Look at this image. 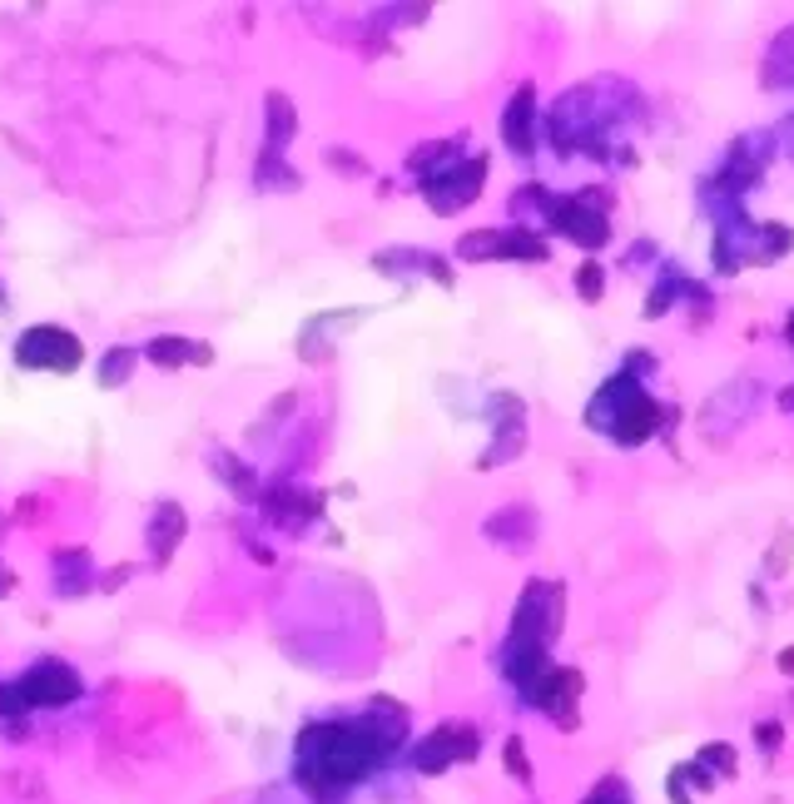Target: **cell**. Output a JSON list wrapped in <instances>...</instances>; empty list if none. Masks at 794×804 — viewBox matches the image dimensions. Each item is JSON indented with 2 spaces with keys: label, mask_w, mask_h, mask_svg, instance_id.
I'll list each match as a JSON object with an SVG mask.
<instances>
[{
  "label": "cell",
  "mask_w": 794,
  "mask_h": 804,
  "mask_svg": "<svg viewBox=\"0 0 794 804\" xmlns=\"http://www.w3.org/2000/svg\"><path fill=\"white\" fill-rule=\"evenodd\" d=\"M393 745L397 735L378 725V715H363V720H348V725H308L303 740H298V775L308 785H353Z\"/></svg>",
  "instance_id": "obj_1"
},
{
  "label": "cell",
  "mask_w": 794,
  "mask_h": 804,
  "mask_svg": "<svg viewBox=\"0 0 794 804\" xmlns=\"http://www.w3.org/2000/svg\"><path fill=\"white\" fill-rule=\"evenodd\" d=\"M586 422H591V427H606L621 447H641V442L661 427V407L636 388V378L621 373V378H611V383L591 398Z\"/></svg>",
  "instance_id": "obj_2"
},
{
  "label": "cell",
  "mask_w": 794,
  "mask_h": 804,
  "mask_svg": "<svg viewBox=\"0 0 794 804\" xmlns=\"http://www.w3.org/2000/svg\"><path fill=\"white\" fill-rule=\"evenodd\" d=\"M80 695V675L60 661H40L30 675H20L15 685L0 690V715L15 710H35V705H70Z\"/></svg>",
  "instance_id": "obj_3"
},
{
  "label": "cell",
  "mask_w": 794,
  "mask_h": 804,
  "mask_svg": "<svg viewBox=\"0 0 794 804\" xmlns=\"http://www.w3.org/2000/svg\"><path fill=\"white\" fill-rule=\"evenodd\" d=\"M15 363L30 368V373H75L85 363V348L70 328H55V323H40V328H25L20 343H15Z\"/></svg>",
  "instance_id": "obj_4"
},
{
  "label": "cell",
  "mask_w": 794,
  "mask_h": 804,
  "mask_svg": "<svg viewBox=\"0 0 794 804\" xmlns=\"http://www.w3.org/2000/svg\"><path fill=\"white\" fill-rule=\"evenodd\" d=\"M561 631V586L556 581H531L517 601V621H512V641H531V646H551V636Z\"/></svg>",
  "instance_id": "obj_5"
},
{
  "label": "cell",
  "mask_w": 794,
  "mask_h": 804,
  "mask_svg": "<svg viewBox=\"0 0 794 804\" xmlns=\"http://www.w3.org/2000/svg\"><path fill=\"white\" fill-rule=\"evenodd\" d=\"M482 179H487V159L477 154V159H467V164H452V169H442V174H427L422 189H427V204H432L437 214H457L462 204H472V199L482 194Z\"/></svg>",
  "instance_id": "obj_6"
},
{
  "label": "cell",
  "mask_w": 794,
  "mask_h": 804,
  "mask_svg": "<svg viewBox=\"0 0 794 804\" xmlns=\"http://www.w3.org/2000/svg\"><path fill=\"white\" fill-rule=\"evenodd\" d=\"M477 750H482V735H477L472 725H462V720H447V725H437V730L417 745V770H422V775H442L447 765L472 760Z\"/></svg>",
  "instance_id": "obj_7"
},
{
  "label": "cell",
  "mask_w": 794,
  "mask_h": 804,
  "mask_svg": "<svg viewBox=\"0 0 794 804\" xmlns=\"http://www.w3.org/2000/svg\"><path fill=\"white\" fill-rule=\"evenodd\" d=\"M536 199H541L546 219H551L566 239H576L581 249H601V244L611 239V224H606L596 209H586L581 199H551V194H541V189H536Z\"/></svg>",
  "instance_id": "obj_8"
},
{
  "label": "cell",
  "mask_w": 794,
  "mask_h": 804,
  "mask_svg": "<svg viewBox=\"0 0 794 804\" xmlns=\"http://www.w3.org/2000/svg\"><path fill=\"white\" fill-rule=\"evenodd\" d=\"M755 378H735V383H725L715 398L705 402V412H700V432L705 437H730L745 417H750V407H755Z\"/></svg>",
  "instance_id": "obj_9"
},
{
  "label": "cell",
  "mask_w": 794,
  "mask_h": 804,
  "mask_svg": "<svg viewBox=\"0 0 794 804\" xmlns=\"http://www.w3.org/2000/svg\"><path fill=\"white\" fill-rule=\"evenodd\" d=\"M581 690H586V680H581V670H546V680L536 685V705L556 720V725H576V700H581Z\"/></svg>",
  "instance_id": "obj_10"
},
{
  "label": "cell",
  "mask_w": 794,
  "mask_h": 804,
  "mask_svg": "<svg viewBox=\"0 0 794 804\" xmlns=\"http://www.w3.org/2000/svg\"><path fill=\"white\" fill-rule=\"evenodd\" d=\"M531 115H536V90L531 85H522L517 95H512V105H507V115H502V139L517 149V154H531Z\"/></svg>",
  "instance_id": "obj_11"
},
{
  "label": "cell",
  "mask_w": 794,
  "mask_h": 804,
  "mask_svg": "<svg viewBox=\"0 0 794 804\" xmlns=\"http://www.w3.org/2000/svg\"><path fill=\"white\" fill-rule=\"evenodd\" d=\"M144 358L159 363V368H184V363H209V348H204V343H189V338H179V333H164V338H154V343L144 348Z\"/></svg>",
  "instance_id": "obj_12"
},
{
  "label": "cell",
  "mask_w": 794,
  "mask_h": 804,
  "mask_svg": "<svg viewBox=\"0 0 794 804\" xmlns=\"http://www.w3.org/2000/svg\"><path fill=\"white\" fill-rule=\"evenodd\" d=\"M184 527H189V522H184V507H179V502H159V507H154V527H149V536H154V561H159V566L174 556Z\"/></svg>",
  "instance_id": "obj_13"
},
{
  "label": "cell",
  "mask_w": 794,
  "mask_h": 804,
  "mask_svg": "<svg viewBox=\"0 0 794 804\" xmlns=\"http://www.w3.org/2000/svg\"><path fill=\"white\" fill-rule=\"evenodd\" d=\"M765 85H794V25L775 35L770 60H765Z\"/></svg>",
  "instance_id": "obj_14"
},
{
  "label": "cell",
  "mask_w": 794,
  "mask_h": 804,
  "mask_svg": "<svg viewBox=\"0 0 794 804\" xmlns=\"http://www.w3.org/2000/svg\"><path fill=\"white\" fill-rule=\"evenodd\" d=\"M457 259H472V264H492V259H502V229L462 234V239H457Z\"/></svg>",
  "instance_id": "obj_15"
},
{
  "label": "cell",
  "mask_w": 794,
  "mask_h": 804,
  "mask_svg": "<svg viewBox=\"0 0 794 804\" xmlns=\"http://www.w3.org/2000/svg\"><path fill=\"white\" fill-rule=\"evenodd\" d=\"M268 120H273V149H283L288 134H293V105H288V95H268Z\"/></svg>",
  "instance_id": "obj_16"
},
{
  "label": "cell",
  "mask_w": 794,
  "mask_h": 804,
  "mask_svg": "<svg viewBox=\"0 0 794 804\" xmlns=\"http://www.w3.org/2000/svg\"><path fill=\"white\" fill-rule=\"evenodd\" d=\"M130 368H134V353L130 348H115V353L100 363V383H105V388H120V383L130 378Z\"/></svg>",
  "instance_id": "obj_17"
},
{
  "label": "cell",
  "mask_w": 794,
  "mask_h": 804,
  "mask_svg": "<svg viewBox=\"0 0 794 804\" xmlns=\"http://www.w3.org/2000/svg\"><path fill=\"white\" fill-rule=\"evenodd\" d=\"M576 293H581L586 303H596V298L606 293V273H601V264H596V259H586V264L576 268Z\"/></svg>",
  "instance_id": "obj_18"
},
{
  "label": "cell",
  "mask_w": 794,
  "mask_h": 804,
  "mask_svg": "<svg viewBox=\"0 0 794 804\" xmlns=\"http://www.w3.org/2000/svg\"><path fill=\"white\" fill-rule=\"evenodd\" d=\"M586 804H631V795H626V785H621L616 775H606V780L591 790V800Z\"/></svg>",
  "instance_id": "obj_19"
},
{
  "label": "cell",
  "mask_w": 794,
  "mask_h": 804,
  "mask_svg": "<svg viewBox=\"0 0 794 804\" xmlns=\"http://www.w3.org/2000/svg\"><path fill=\"white\" fill-rule=\"evenodd\" d=\"M507 770H512V775H517V780H522V785H531V765H527V750H522V740H517V735H512V740H507Z\"/></svg>",
  "instance_id": "obj_20"
},
{
  "label": "cell",
  "mask_w": 794,
  "mask_h": 804,
  "mask_svg": "<svg viewBox=\"0 0 794 804\" xmlns=\"http://www.w3.org/2000/svg\"><path fill=\"white\" fill-rule=\"evenodd\" d=\"M705 765H720L725 775H735V750H730V745H705V750H700V770H705Z\"/></svg>",
  "instance_id": "obj_21"
},
{
  "label": "cell",
  "mask_w": 794,
  "mask_h": 804,
  "mask_svg": "<svg viewBox=\"0 0 794 804\" xmlns=\"http://www.w3.org/2000/svg\"><path fill=\"white\" fill-rule=\"evenodd\" d=\"M780 735H785V730H780V720H765V725H755V740H760L765 750H780Z\"/></svg>",
  "instance_id": "obj_22"
},
{
  "label": "cell",
  "mask_w": 794,
  "mask_h": 804,
  "mask_svg": "<svg viewBox=\"0 0 794 804\" xmlns=\"http://www.w3.org/2000/svg\"><path fill=\"white\" fill-rule=\"evenodd\" d=\"M780 670H785V675H794V646H790V651H780Z\"/></svg>",
  "instance_id": "obj_23"
},
{
  "label": "cell",
  "mask_w": 794,
  "mask_h": 804,
  "mask_svg": "<svg viewBox=\"0 0 794 804\" xmlns=\"http://www.w3.org/2000/svg\"><path fill=\"white\" fill-rule=\"evenodd\" d=\"M780 412H794V388H785V393H780Z\"/></svg>",
  "instance_id": "obj_24"
},
{
  "label": "cell",
  "mask_w": 794,
  "mask_h": 804,
  "mask_svg": "<svg viewBox=\"0 0 794 804\" xmlns=\"http://www.w3.org/2000/svg\"><path fill=\"white\" fill-rule=\"evenodd\" d=\"M10 586H15V581H10V571H5V566H0V596H5V591H10Z\"/></svg>",
  "instance_id": "obj_25"
},
{
  "label": "cell",
  "mask_w": 794,
  "mask_h": 804,
  "mask_svg": "<svg viewBox=\"0 0 794 804\" xmlns=\"http://www.w3.org/2000/svg\"><path fill=\"white\" fill-rule=\"evenodd\" d=\"M790 343H794V318H790Z\"/></svg>",
  "instance_id": "obj_26"
}]
</instances>
